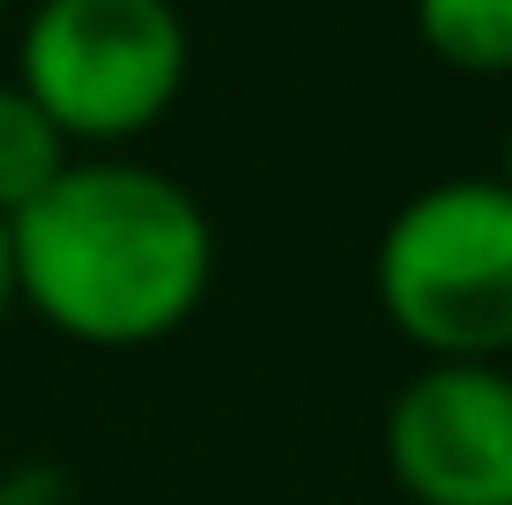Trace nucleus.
Returning <instances> with one entry per match:
<instances>
[{"label": "nucleus", "mask_w": 512, "mask_h": 505, "mask_svg": "<svg viewBox=\"0 0 512 505\" xmlns=\"http://www.w3.org/2000/svg\"><path fill=\"white\" fill-rule=\"evenodd\" d=\"M386 468L409 505H512V372L423 364L386 409Z\"/></svg>", "instance_id": "nucleus-4"}, {"label": "nucleus", "mask_w": 512, "mask_h": 505, "mask_svg": "<svg viewBox=\"0 0 512 505\" xmlns=\"http://www.w3.org/2000/svg\"><path fill=\"white\" fill-rule=\"evenodd\" d=\"M0 8H8V0H0Z\"/></svg>", "instance_id": "nucleus-10"}, {"label": "nucleus", "mask_w": 512, "mask_h": 505, "mask_svg": "<svg viewBox=\"0 0 512 505\" xmlns=\"http://www.w3.org/2000/svg\"><path fill=\"white\" fill-rule=\"evenodd\" d=\"M67 164H75V156L52 134V119L15 90V82H0V223L23 216Z\"/></svg>", "instance_id": "nucleus-5"}, {"label": "nucleus", "mask_w": 512, "mask_h": 505, "mask_svg": "<svg viewBox=\"0 0 512 505\" xmlns=\"http://www.w3.org/2000/svg\"><path fill=\"white\" fill-rule=\"evenodd\" d=\"M193 30L171 0H38L15 38V90L67 149H119L186 97Z\"/></svg>", "instance_id": "nucleus-3"}, {"label": "nucleus", "mask_w": 512, "mask_h": 505, "mask_svg": "<svg viewBox=\"0 0 512 505\" xmlns=\"http://www.w3.org/2000/svg\"><path fill=\"white\" fill-rule=\"evenodd\" d=\"M498 186L512 194V134H505V164H498Z\"/></svg>", "instance_id": "nucleus-8"}, {"label": "nucleus", "mask_w": 512, "mask_h": 505, "mask_svg": "<svg viewBox=\"0 0 512 505\" xmlns=\"http://www.w3.org/2000/svg\"><path fill=\"white\" fill-rule=\"evenodd\" d=\"M416 30L461 75H512V0H416Z\"/></svg>", "instance_id": "nucleus-6"}, {"label": "nucleus", "mask_w": 512, "mask_h": 505, "mask_svg": "<svg viewBox=\"0 0 512 505\" xmlns=\"http://www.w3.org/2000/svg\"><path fill=\"white\" fill-rule=\"evenodd\" d=\"M15 305L82 350H141L201 312L216 283V223L171 171L75 156L8 223Z\"/></svg>", "instance_id": "nucleus-1"}, {"label": "nucleus", "mask_w": 512, "mask_h": 505, "mask_svg": "<svg viewBox=\"0 0 512 505\" xmlns=\"http://www.w3.org/2000/svg\"><path fill=\"white\" fill-rule=\"evenodd\" d=\"M15 305V253H8V223H0V320Z\"/></svg>", "instance_id": "nucleus-7"}, {"label": "nucleus", "mask_w": 512, "mask_h": 505, "mask_svg": "<svg viewBox=\"0 0 512 505\" xmlns=\"http://www.w3.org/2000/svg\"><path fill=\"white\" fill-rule=\"evenodd\" d=\"M372 290L423 364H498L512 350V194L498 179L409 194L379 231Z\"/></svg>", "instance_id": "nucleus-2"}, {"label": "nucleus", "mask_w": 512, "mask_h": 505, "mask_svg": "<svg viewBox=\"0 0 512 505\" xmlns=\"http://www.w3.org/2000/svg\"><path fill=\"white\" fill-rule=\"evenodd\" d=\"M0 505H8V491H0Z\"/></svg>", "instance_id": "nucleus-9"}]
</instances>
